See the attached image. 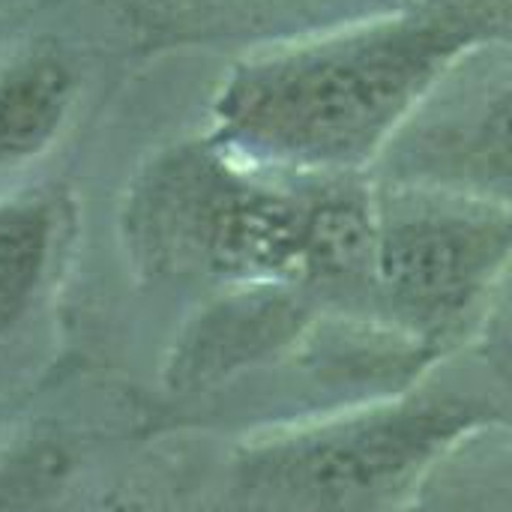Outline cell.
<instances>
[{
	"label": "cell",
	"instance_id": "cell-1",
	"mask_svg": "<svg viewBox=\"0 0 512 512\" xmlns=\"http://www.w3.org/2000/svg\"><path fill=\"white\" fill-rule=\"evenodd\" d=\"M492 36L441 0L249 48L210 102L204 138L228 156L294 177H351L390 144Z\"/></svg>",
	"mask_w": 512,
	"mask_h": 512
},
{
	"label": "cell",
	"instance_id": "cell-2",
	"mask_svg": "<svg viewBox=\"0 0 512 512\" xmlns=\"http://www.w3.org/2000/svg\"><path fill=\"white\" fill-rule=\"evenodd\" d=\"M393 183L512 210V39L462 57L384 153Z\"/></svg>",
	"mask_w": 512,
	"mask_h": 512
},
{
	"label": "cell",
	"instance_id": "cell-3",
	"mask_svg": "<svg viewBox=\"0 0 512 512\" xmlns=\"http://www.w3.org/2000/svg\"><path fill=\"white\" fill-rule=\"evenodd\" d=\"M378 201L375 264L417 306H453L512 249V210L417 183H387Z\"/></svg>",
	"mask_w": 512,
	"mask_h": 512
},
{
	"label": "cell",
	"instance_id": "cell-4",
	"mask_svg": "<svg viewBox=\"0 0 512 512\" xmlns=\"http://www.w3.org/2000/svg\"><path fill=\"white\" fill-rule=\"evenodd\" d=\"M54 3V0H42ZM153 45L243 39L258 45L306 36L417 0H111Z\"/></svg>",
	"mask_w": 512,
	"mask_h": 512
},
{
	"label": "cell",
	"instance_id": "cell-5",
	"mask_svg": "<svg viewBox=\"0 0 512 512\" xmlns=\"http://www.w3.org/2000/svg\"><path fill=\"white\" fill-rule=\"evenodd\" d=\"M84 75L63 45H27L0 63V168L45 156L69 129Z\"/></svg>",
	"mask_w": 512,
	"mask_h": 512
}]
</instances>
